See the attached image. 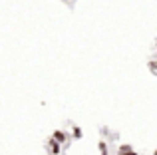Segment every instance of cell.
Returning <instances> with one entry per match:
<instances>
[{
	"mask_svg": "<svg viewBox=\"0 0 157 155\" xmlns=\"http://www.w3.org/2000/svg\"><path fill=\"white\" fill-rule=\"evenodd\" d=\"M52 137L58 141V143H66V139H68V137H66V133H64V131H60V129H56V131L52 133Z\"/></svg>",
	"mask_w": 157,
	"mask_h": 155,
	"instance_id": "cell-1",
	"label": "cell"
},
{
	"mask_svg": "<svg viewBox=\"0 0 157 155\" xmlns=\"http://www.w3.org/2000/svg\"><path fill=\"white\" fill-rule=\"evenodd\" d=\"M48 143H50V151H52L54 155H60V143H58L54 137H52L50 141H48Z\"/></svg>",
	"mask_w": 157,
	"mask_h": 155,
	"instance_id": "cell-2",
	"label": "cell"
},
{
	"mask_svg": "<svg viewBox=\"0 0 157 155\" xmlns=\"http://www.w3.org/2000/svg\"><path fill=\"white\" fill-rule=\"evenodd\" d=\"M127 151H131V145H119V149H117L119 155H123V153H127Z\"/></svg>",
	"mask_w": 157,
	"mask_h": 155,
	"instance_id": "cell-3",
	"label": "cell"
},
{
	"mask_svg": "<svg viewBox=\"0 0 157 155\" xmlns=\"http://www.w3.org/2000/svg\"><path fill=\"white\" fill-rule=\"evenodd\" d=\"M82 135H84V133H82V129L78 127V125H74V137H76V139H80Z\"/></svg>",
	"mask_w": 157,
	"mask_h": 155,
	"instance_id": "cell-4",
	"label": "cell"
},
{
	"mask_svg": "<svg viewBox=\"0 0 157 155\" xmlns=\"http://www.w3.org/2000/svg\"><path fill=\"white\" fill-rule=\"evenodd\" d=\"M98 147H100V151H105V141H100V145H98Z\"/></svg>",
	"mask_w": 157,
	"mask_h": 155,
	"instance_id": "cell-5",
	"label": "cell"
},
{
	"mask_svg": "<svg viewBox=\"0 0 157 155\" xmlns=\"http://www.w3.org/2000/svg\"><path fill=\"white\" fill-rule=\"evenodd\" d=\"M123 155H137V153H135L133 149H131V151H127V153H123Z\"/></svg>",
	"mask_w": 157,
	"mask_h": 155,
	"instance_id": "cell-6",
	"label": "cell"
},
{
	"mask_svg": "<svg viewBox=\"0 0 157 155\" xmlns=\"http://www.w3.org/2000/svg\"><path fill=\"white\" fill-rule=\"evenodd\" d=\"M101 155H107V153H105V151H101Z\"/></svg>",
	"mask_w": 157,
	"mask_h": 155,
	"instance_id": "cell-7",
	"label": "cell"
}]
</instances>
